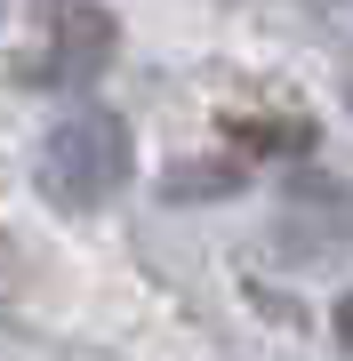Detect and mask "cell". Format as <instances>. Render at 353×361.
Returning <instances> with one entry per match:
<instances>
[{
    "mask_svg": "<svg viewBox=\"0 0 353 361\" xmlns=\"http://www.w3.org/2000/svg\"><path fill=\"white\" fill-rule=\"evenodd\" d=\"M129 121L120 113H97V104H80V113H65L49 129V145H40V201L65 209V217H89V209H105L120 185H129Z\"/></svg>",
    "mask_w": 353,
    "mask_h": 361,
    "instance_id": "obj_1",
    "label": "cell"
},
{
    "mask_svg": "<svg viewBox=\"0 0 353 361\" xmlns=\"http://www.w3.org/2000/svg\"><path fill=\"white\" fill-rule=\"evenodd\" d=\"M40 56L25 65V80H56V89H80V80H97L113 65V16L97 8V0H40Z\"/></svg>",
    "mask_w": 353,
    "mask_h": 361,
    "instance_id": "obj_2",
    "label": "cell"
},
{
    "mask_svg": "<svg viewBox=\"0 0 353 361\" xmlns=\"http://www.w3.org/2000/svg\"><path fill=\"white\" fill-rule=\"evenodd\" d=\"M225 137L241 153H314V121L305 113H225Z\"/></svg>",
    "mask_w": 353,
    "mask_h": 361,
    "instance_id": "obj_3",
    "label": "cell"
},
{
    "mask_svg": "<svg viewBox=\"0 0 353 361\" xmlns=\"http://www.w3.org/2000/svg\"><path fill=\"white\" fill-rule=\"evenodd\" d=\"M241 177L249 169L225 153V161H177L169 177H161V201H225V193H241Z\"/></svg>",
    "mask_w": 353,
    "mask_h": 361,
    "instance_id": "obj_4",
    "label": "cell"
},
{
    "mask_svg": "<svg viewBox=\"0 0 353 361\" xmlns=\"http://www.w3.org/2000/svg\"><path fill=\"white\" fill-rule=\"evenodd\" d=\"M337 345H345V353H353V289H345V297H337Z\"/></svg>",
    "mask_w": 353,
    "mask_h": 361,
    "instance_id": "obj_5",
    "label": "cell"
},
{
    "mask_svg": "<svg viewBox=\"0 0 353 361\" xmlns=\"http://www.w3.org/2000/svg\"><path fill=\"white\" fill-rule=\"evenodd\" d=\"M8 273H16V249H8V241H0V289H8Z\"/></svg>",
    "mask_w": 353,
    "mask_h": 361,
    "instance_id": "obj_6",
    "label": "cell"
},
{
    "mask_svg": "<svg viewBox=\"0 0 353 361\" xmlns=\"http://www.w3.org/2000/svg\"><path fill=\"white\" fill-rule=\"evenodd\" d=\"M0 8H8V0H0Z\"/></svg>",
    "mask_w": 353,
    "mask_h": 361,
    "instance_id": "obj_7",
    "label": "cell"
}]
</instances>
